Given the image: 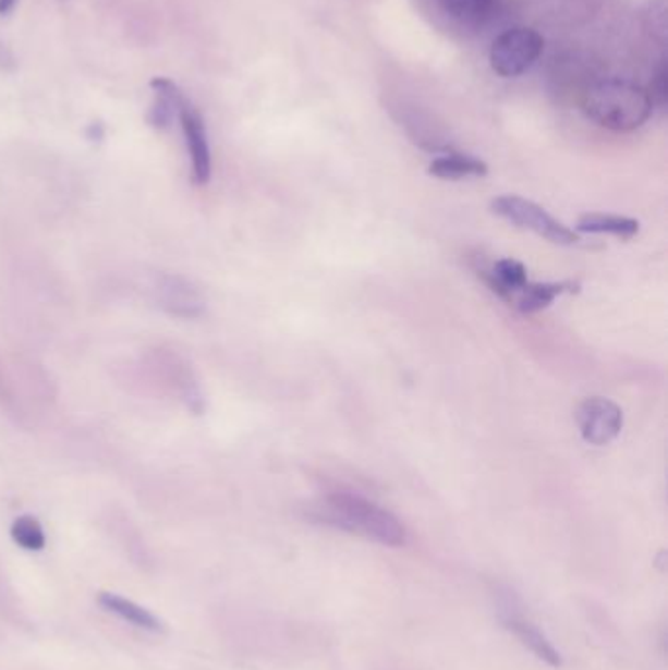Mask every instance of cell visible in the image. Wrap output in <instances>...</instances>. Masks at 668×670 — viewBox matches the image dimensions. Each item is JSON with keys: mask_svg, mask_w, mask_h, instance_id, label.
<instances>
[{"mask_svg": "<svg viewBox=\"0 0 668 670\" xmlns=\"http://www.w3.org/2000/svg\"><path fill=\"white\" fill-rule=\"evenodd\" d=\"M98 604L107 612L114 613L118 618H122L124 622H130L132 625L139 628V630L154 633L166 632V625L154 613L146 610V608H142V606H137L132 600L118 596V594L100 593Z\"/></svg>", "mask_w": 668, "mask_h": 670, "instance_id": "12", "label": "cell"}, {"mask_svg": "<svg viewBox=\"0 0 668 670\" xmlns=\"http://www.w3.org/2000/svg\"><path fill=\"white\" fill-rule=\"evenodd\" d=\"M449 16L463 22H483L495 9L496 0H439Z\"/></svg>", "mask_w": 668, "mask_h": 670, "instance_id": "16", "label": "cell"}, {"mask_svg": "<svg viewBox=\"0 0 668 670\" xmlns=\"http://www.w3.org/2000/svg\"><path fill=\"white\" fill-rule=\"evenodd\" d=\"M576 230L582 233H611L621 240H631L640 232V222L628 216L584 215L579 218Z\"/></svg>", "mask_w": 668, "mask_h": 670, "instance_id": "14", "label": "cell"}, {"mask_svg": "<svg viewBox=\"0 0 668 670\" xmlns=\"http://www.w3.org/2000/svg\"><path fill=\"white\" fill-rule=\"evenodd\" d=\"M318 510L324 522L345 529L349 534L361 535L385 547H402L406 544V527L397 515L365 496L338 490L326 496Z\"/></svg>", "mask_w": 668, "mask_h": 670, "instance_id": "1", "label": "cell"}, {"mask_svg": "<svg viewBox=\"0 0 668 670\" xmlns=\"http://www.w3.org/2000/svg\"><path fill=\"white\" fill-rule=\"evenodd\" d=\"M545 39L532 28H512L500 34L490 48V65L500 77H518L542 58Z\"/></svg>", "mask_w": 668, "mask_h": 670, "instance_id": "4", "label": "cell"}, {"mask_svg": "<svg viewBox=\"0 0 668 670\" xmlns=\"http://www.w3.org/2000/svg\"><path fill=\"white\" fill-rule=\"evenodd\" d=\"M582 110L598 126L611 132H631L649 120L653 100L649 90L631 81L606 78L584 93Z\"/></svg>", "mask_w": 668, "mask_h": 670, "instance_id": "2", "label": "cell"}, {"mask_svg": "<svg viewBox=\"0 0 668 670\" xmlns=\"http://www.w3.org/2000/svg\"><path fill=\"white\" fill-rule=\"evenodd\" d=\"M481 275L488 284V289L508 304H512L513 296L518 294L525 282L530 281L525 267L515 259H500L495 265H490L488 269H483Z\"/></svg>", "mask_w": 668, "mask_h": 670, "instance_id": "10", "label": "cell"}, {"mask_svg": "<svg viewBox=\"0 0 668 670\" xmlns=\"http://www.w3.org/2000/svg\"><path fill=\"white\" fill-rule=\"evenodd\" d=\"M16 2H19V0H0V16L9 14L10 10L14 9Z\"/></svg>", "mask_w": 668, "mask_h": 670, "instance_id": "18", "label": "cell"}, {"mask_svg": "<svg viewBox=\"0 0 668 670\" xmlns=\"http://www.w3.org/2000/svg\"><path fill=\"white\" fill-rule=\"evenodd\" d=\"M502 622L539 661L547 662L549 667H555V669L562 667L561 653L552 647V643L545 637V633L535 623L525 620L523 616L512 612V610L506 612Z\"/></svg>", "mask_w": 668, "mask_h": 670, "instance_id": "8", "label": "cell"}, {"mask_svg": "<svg viewBox=\"0 0 668 670\" xmlns=\"http://www.w3.org/2000/svg\"><path fill=\"white\" fill-rule=\"evenodd\" d=\"M151 88L156 93V100L149 108L147 122L157 130H166L173 122L174 114L179 117V110L183 107V93L174 85L173 81L166 77H156L151 81Z\"/></svg>", "mask_w": 668, "mask_h": 670, "instance_id": "11", "label": "cell"}, {"mask_svg": "<svg viewBox=\"0 0 668 670\" xmlns=\"http://www.w3.org/2000/svg\"><path fill=\"white\" fill-rule=\"evenodd\" d=\"M179 118H181L184 139H186V147H189V156L193 161L194 183L206 185L212 176V156H210V146H208L203 117L189 100H184L183 107L179 110Z\"/></svg>", "mask_w": 668, "mask_h": 670, "instance_id": "6", "label": "cell"}, {"mask_svg": "<svg viewBox=\"0 0 668 670\" xmlns=\"http://www.w3.org/2000/svg\"><path fill=\"white\" fill-rule=\"evenodd\" d=\"M10 535L26 551H41L46 547V534L38 520L32 515L19 517L10 527Z\"/></svg>", "mask_w": 668, "mask_h": 670, "instance_id": "15", "label": "cell"}, {"mask_svg": "<svg viewBox=\"0 0 668 670\" xmlns=\"http://www.w3.org/2000/svg\"><path fill=\"white\" fill-rule=\"evenodd\" d=\"M579 282L561 281V282H532L527 281L523 284L518 294L513 296L512 304L522 314H535L551 306L555 299H559L561 294L567 292H579Z\"/></svg>", "mask_w": 668, "mask_h": 670, "instance_id": "9", "label": "cell"}, {"mask_svg": "<svg viewBox=\"0 0 668 670\" xmlns=\"http://www.w3.org/2000/svg\"><path fill=\"white\" fill-rule=\"evenodd\" d=\"M159 304L179 318H196L204 310V299L193 282L177 275H163L157 282Z\"/></svg>", "mask_w": 668, "mask_h": 670, "instance_id": "7", "label": "cell"}, {"mask_svg": "<svg viewBox=\"0 0 668 670\" xmlns=\"http://www.w3.org/2000/svg\"><path fill=\"white\" fill-rule=\"evenodd\" d=\"M427 173L437 179H444V181H461L466 176H485L488 173V167L485 161L476 157L447 154V156L434 159L427 167Z\"/></svg>", "mask_w": 668, "mask_h": 670, "instance_id": "13", "label": "cell"}, {"mask_svg": "<svg viewBox=\"0 0 668 670\" xmlns=\"http://www.w3.org/2000/svg\"><path fill=\"white\" fill-rule=\"evenodd\" d=\"M581 436L586 443L608 446L618 438L623 428V412L616 402L602 397H592L581 404L576 412Z\"/></svg>", "mask_w": 668, "mask_h": 670, "instance_id": "5", "label": "cell"}, {"mask_svg": "<svg viewBox=\"0 0 668 670\" xmlns=\"http://www.w3.org/2000/svg\"><path fill=\"white\" fill-rule=\"evenodd\" d=\"M490 208L496 216L523 230H532L549 242L559 245H574L579 242V235L569 230L564 223L555 220L551 215L543 210L542 206L525 200L522 196H498L493 200Z\"/></svg>", "mask_w": 668, "mask_h": 670, "instance_id": "3", "label": "cell"}, {"mask_svg": "<svg viewBox=\"0 0 668 670\" xmlns=\"http://www.w3.org/2000/svg\"><path fill=\"white\" fill-rule=\"evenodd\" d=\"M651 100H653V107L659 105L665 107L668 98V69L667 63L663 61L659 69H657V75L653 78V85H651L649 93Z\"/></svg>", "mask_w": 668, "mask_h": 670, "instance_id": "17", "label": "cell"}]
</instances>
